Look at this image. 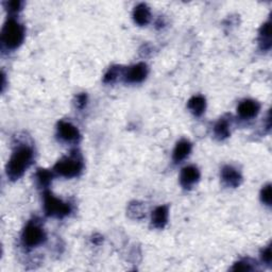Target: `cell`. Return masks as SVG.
Listing matches in <instances>:
<instances>
[{
    "mask_svg": "<svg viewBox=\"0 0 272 272\" xmlns=\"http://www.w3.org/2000/svg\"><path fill=\"white\" fill-rule=\"evenodd\" d=\"M133 20L139 26H146L151 20L150 8L145 4H139L135 7L133 12Z\"/></svg>",
    "mask_w": 272,
    "mask_h": 272,
    "instance_id": "obj_11",
    "label": "cell"
},
{
    "mask_svg": "<svg viewBox=\"0 0 272 272\" xmlns=\"http://www.w3.org/2000/svg\"><path fill=\"white\" fill-rule=\"evenodd\" d=\"M253 268L251 267V264H249V261L247 260H240L234 264L232 270L234 271H250Z\"/></svg>",
    "mask_w": 272,
    "mask_h": 272,
    "instance_id": "obj_20",
    "label": "cell"
},
{
    "mask_svg": "<svg viewBox=\"0 0 272 272\" xmlns=\"http://www.w3.org/2000/svg\"><path fill=\"white\" fill-rule=\"evenodd\" d=\"M261 258L267 264H270L271 262V247L268 246L266 249L262 250L261 252Z\"/></svg>",
    "mask_w": 272,
    "mask_h": 272,
    "instance_id": "obj_22",
    "label": "cell"
},
{
    "mask_svg": "<svg viewBox=\"0 0 272 272\" xmlns=\"http://www.w3.org/2000/svg\"><path fill=\"white\" fill-rule=\"evenodd\" d=\"M86 99H87V97H86L85 94H81V95H79L77 98V106L79 108H83L84 106L86 105Z\"/></svg>",
    "mask_w": 272,
    "mask_h": 272,
    "instance_id": "obj_23",
    "label": "cell"
},
{
    "mask_svg": "<svg viewBox=\"0 0 272 272\" xmlns=\"http://www.w3.org/2000/svg\"><path fill=\"white\" fill-rule=\"evenodd\" d=\"M168 220V206L163 205L158 206L154 210L151 216V222L152 226L156 229H163Z\"/></svg>",
    "mask_w": 272,
    "mask_h": 272,
    "instance_id": "obj_13",
    "label": "cell"
},
{
    "mask_svg": "<svg viewBox=\"0 0 272 272\" xmlns=\"http://www.w3.org/2000/svg\"><path fill=\"white\" fill-rule=\"evenodd\" d=\"M260 200L262 203H265L266 205L270 206L271 205V184H267L264 187H262V190L260 192Z\"/></svg>",
    "mask_w": 272,
    "mask_h": 272,
    "instance_id": "obj_19",
    "label": "cell"
},
{
    "mask_svg": "<svg viewBox=\"0 0 272 272\" xmlns=\"http://www.w3.org/2000/svg\"><path fill=\"white\" fill-rule=\"evenodd\" d=\"M192 152V144L190 140L182 139L176 144L173 150V161L175 163H180L190 155Z\"/></svg>",
    "mask_w": 272,
    "mask_h": 272,
    "instance_id": "obj_12",
    "label": "cell"
},
{
    "mask_svg": "<svg viewBox=\"0 0 272 272\" xmlns=\"http://www.w3.org/2000/svg\"><path fill=\"white\" fill-rule=\"evenodd\" d=\"M260 110V105L255 100H243L237 107V114L240 118L251 119L257 116Z\"/></svg>",
    "mask_w": 272,
    "mask_h": 272,
    "instance_id": "obj_9",
    "label": "cell"
},
{
    "mask_svg": "<svg viewBox=\"0 0 272 272\" xmlns=\"http://www.w3.org/2000/svg\"><path fill=\"white\" fill-rule=\"evenodd\" d=\"M148 76V66L145 63H138L133 65L124 71L123 77L126 82L129 83H140Z\"/></svg>",
    "mask_w": 272,
    "mask_h": 272,
    "instance_id": "obj_6",
    "label": "cell"
},
{
    "mask_svg": "<svg viewBox=\"0 0 272 272\" xmlns=\"http://www.w3.org/2000/svg\"><path fill=\"white\" fill-rule=\"evenodd\" d=\"M53 169L58 174L65 177L77 176L82 172L83 159L79 153L72 152L68 156L61 158L60 161L54 165Z\"/></svg>",
    "mask_w": 272,
    "mask_h": 272,
    "instance_id": "obj_3",
    "label": "cell"
},
{
    "mask_svg": "<svg viewBox=\"0 0 272 272\" xmlns=\"http://www.w3.org/2000/svg\"><path fill=\"white\" fill-rule=\"evenodd\" d=\"M259 41L260 45L264 49H269L271 43H270V23H266L262 25L259 31Z\"/></svg>",
    "mask_w": 272,
    "mask_h": 272,
    "instance_id": "obj_16",
    "label": "cell"
},
{
    "mask_svg": "<svg viewBox=\"0 0 272 272\" xmlns=\"http://www.w3.org/2000/svg\"><path fill=\"white\" fill-rule=\"evenodd\" d=\"M22 239L26 247L34 248L45 241L46 234L43 228L36 222H29L23 232Z\"/></svg>",
    "mask_w": 272,
    "mask_h": 272,
    "instance_id": "obj_5",
    "label": "cell"
},
{
    "mask_svg": "<svg viewBox=\"0 0 272 272\" xmlns=\"http://www.w3.org/2000/svg\"><path fill=\"white\" fill-rule=\"evenodd\" d=\"M215 135L217 136L219 139H224L229 137L230 135V127H229V123L228 120L226 119H220L217 124L215 126L214 129Z\"/></svg>",
    "mask_w": 272,
    "mask_h": 272,
    "instance_id": "obj_15",
    "label": "cell"
},
{
    "mask_svg": "<svg viewBox=\"0 0 272 272\" xmlns=\"http://www.w3.org/2000/svg\"><path fill=\"white\" fill-rule=\"evenodd\" d=\"M187 108L191 110L192 113L196 116H201L206 108L205 98L202 96H194L189 100Z\"/></svg>",
    "mask_w": 272,
    "mask_h": 272,
    "instance_id": "obj_14",
    "label": "cell"
},
{
    "mask_svg": "<svg viewBox=\"0 0 272 272\" xmlns=\"http://www.w3.org/2000/svg\"><path fill=\"white\" fill-rule=\"evenodd\" d=\"M25 39V28L14 18H9L4 25L2 31L3 46L9 50H14L20 47Z\"/></svg>",
    "mask_w": 272,
    "mask_h": 272,
    "instance_id": "obj_2",
    "label": "cell"
},
{
    "mask_svg": "<svg viewBox=\"0 0 272 272\" xmlns=\"http://www.w3.org/2000/svg\"><path fill=\"white\" fill-rule=\"evenodd\" d=\"M52 172L46 169H39V171L36 172V180L44 189H47V187L49 186L52 181Z\"/></svg>",
    "mask_w": 272,
    "mask_h": 272,
    "instance_id": "obj_17",
    "label": "cell"
},
{
    "mask_svg": "<svg viewBox=\"0 0 272 272\" xmlns=\"http://www.w3.org/2000/svg\"><path fill=\"white\" fill-rule=\"evenodd\" d=\"M200 180V171L195 166H186L184 167L180 174V183L184 189H192V187L199 182Z\"/></svg>",
    "mask_w": 272,
    "mask_h": 272,
    "instance_id": "obj_8",
    "label": "cell"
},
{
    "mask_svg": "<svg viewBox=\"0 0 272 272\" xmlns=\"http://www.w3.org/2000/svg\"><path fill=\"white\" fill-rule=\"evenodd\" d=\"M22 6H23V3H21V2L7 3L8 11L11 12V13H17L18 11H21L22 10Z\"/></svg>",
    "mask_w": 272,
    "mask_h": 272,
    "instance_id": "obj_21",
    "label": "cell"
},
{
    "mask_svg": "<svg viewBox=\"0 0 272 272\" xmlns=\"http://www.w3.org/2000/svg\"><path fill=\"white\" fill-rule=\"evenodd\" d=\"M120 74H124V71L123 69H121V67L119 66H114V67H111L108 72L106 73L105 76V82L106 83H112L114 82Z\"/></svg>",
    "mask_w": 272,
    "mask_h": 272,
    "instance_id": "obj_18",
    "label": "cell"
},
{
    "mask_svg": "<svg viewBox=\"0 0 272 272\" xmlns=\"http://www.w3.org/2000/svg\"><path fill=\"white\" fill-rule=\"evenodd\" d=\"M221 179L223 183L229 187H237L242 181L240 172L232 166H226L221 170Z\"/></svg>",
    "mask_w": 272,
    "mask_h": 272,
    "instance_id": "obj_10",
    "label": "cell"
},
{
    "mask_svg": "<svg viewBox=\"0 0 272 272\" xmlns=\"http://www.w3.org/2000/svg\"><path fill=\"white\" fill-rule=\"evenodd\" d=\"M44 210L46 215L50 217L63 218L70 214L71 206L69 203L57 198L49 191H46L44 193Z\"/></svg>",
    "mask_w": 272,
    "mask_h": 272,
    "instance_id": "obj_4",
    "label": "cell"
},
{
    "mask_svg": "<svg viewBox=\"0 0 272 272\" xmlns=\"http://www.w3.org/2000/svg\"><path fill=\"white\" fill-rule=\"evenodd\" d=\"M58 135L62 140L67 143H76L80 139V132L77 127L64 120L58 124Z\"/></svg>",
    "mask_w": 272,
    "mask_h": 272,
    "instance_id": "obj_7",
    "label": "cell"
},
{
    "mask_svg": "<svg viewBox=\"0 0 272 272\" xmlns=\"http://www.w3.org/2000/svg\"><path fill=\"white\" fill-rule=\"evenodd\" d=\"M34 152L33 149L27 145L18 146L11 155L7 164V175L10 180L15 181L25 173L33 162Z\"/></svg>",
    "mask_w": 272,
    "mask_h": 272,
    "instance_id": "obj_1",
    "label": "cell"
}]
</instances>
